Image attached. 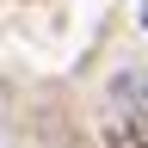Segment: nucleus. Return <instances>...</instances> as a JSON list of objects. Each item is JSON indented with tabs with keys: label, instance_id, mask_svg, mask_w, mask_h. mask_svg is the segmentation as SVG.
<instances>
[{
	"label": "nucleus",
	"instance_id": "obj_1",
	"mask_svg": "<svg viewBox=\"0 0 148 148\" xmlns=\"http://www.w3.org/2000/svg\"><path fill=\"white\" fill-rule=\"evenodd\" d=\"M111 148H148V136H136V117H130L123 130H111Z\"/></svg>",
	"mask_w": 148,
	"mask_h": 148
},
{
	"label": "nucleus",
	"instance_id": "obj_2",
	"mask_svg": "<svg viewBox=\"0 0 148 148\" xmlns=\"http://www.w3.org/2000/svg\"><path fill=\"white\" fill-rule=\"evenodd\" d=\"M136 18H142V31H148V0H142V12H136Z\"/></svg>",
	"mask_w": 148,
	"mask_h": 148
}]
</instances>
